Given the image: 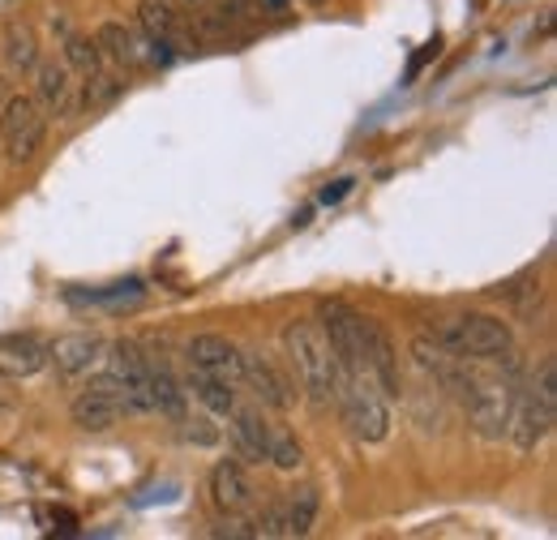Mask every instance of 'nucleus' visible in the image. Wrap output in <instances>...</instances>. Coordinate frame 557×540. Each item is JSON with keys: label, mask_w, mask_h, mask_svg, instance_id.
<instances>
[{"label": "nucleus", "mask_w": 557, "mask_h": 540, "mask_svg": "<svg viewBox=\"0 0 557 540\" xmlns=\"http://www.w3.org/2000/svg\"><path fill=\"white\" fill-rule=\"evenodd\" d=\"M515 386H519V378H510L506 369H481L476 360H463L450 395L463 404L468 425L476 429V438L502 442L506 438V416H510Z\"/></svg>", "instance_id": "1"}, {"label": "nucleus", "mask_w": 557, "mask_h": 540, "mask_svg": "<svg viewBox=\"0 0 557 540\" xmlns=\"http://www.w3.org/2000/svg\"><path fill=\"white\" fill-rule=\"evenodd\" d=\"M283 352H287V365L296 369V382L305 391V400L326 412L335 404V382H339V369H335V352L326 343V331L318 318H296L283 327Z\"/></svg>", "instance_id": "2"}, {"label": "nucleus", "mask_w": 557, "mask_h": 540, "mask_svg": "<svg viewBox=\"0 0 557 540\" xmlns=\"http://www.w3.org/2000/svg\"><path fill=\"white\" fill-rule=\"evenodd\" d=\"M557 425V365L545 360L536 378H519L510 416H506V438L519 455H536Z\"/></svg>", "instance_id": "3"}, {"label": "nucleus", "mask_w": 557, "mask_h": 540, "mask_svg": "<svg viewBox=\"0 0 557 540\" xmlns=\"http://www.w3.org/2000/svg\"><path fill=\"white\" fill-rule=\"evenodd\" d=\"M335 407L344 416V425L351 429L356 442L364 446H377L391 438V407L386 395L377 391L373 373H348L335 382Z\"/></svg>", "instance_id": "4"}, {"label": "nucleus", "mask_w": 557, "mask_h": 540, "mask_svg": "<svg viewBox=\"0 0 557 540\" xmlns=\"http://www.w3.org/2000/svg\"><path fill=\"white\" fill-rule=\"evenodd\" d=\"M437 339H442L459 360H476V365H497V360H506V356L519 352L510 322H502V318H493V314H459V318H450V322L437 331Z\"/></svg>", "instance_id": "5"}, {"label": "nucleus", "mask_w": 557, "mask_h": 540, "mask_svg": "<svg viewBox=\"0 0 557 540\" xmlns=\"http://www.w3.org/2000/svg\"><path fill=\"white\" fill-rule=\"evenodd\" d=\"M44 137H48V112L30 99V95H13L4 103V116H0V146H4V159L13 168L30 163L39 150H44Z\"/></svg>", "instance_id": "6"}, {"label": "nucleus", "mask_w": 557, "mask_h": 540, "mask_svg": "<svg viewBox=\"0 0 557 540\" xmlns=\"http://www.w3.org/2000/svg\"><path fill=\"white\" fill-rule=\"evenodd\" d=\"M318 322H322L326 343H331V352H335L339 378H348V373H369V360H364V314H356L344 300H331V305H322Z\"/></svg>", "instance_id": "7"}, {"label": "nucleus", "mask_w": 557, "mask_h": 540, "mask_svg": "<svg viewBox=\"0 0 557 540\" xmlns=\"http://www.w3.org/2000/svg\"><path fill=\"white\" fill-rule=\"evenodd\" d=\"M73 425L77 429H86V433H103V429H112V425H121L125 416H134L129 412V400H125V391L116 386V378L103 369V373H95L82 391H77V400H73Z\"/></svg>", "instance_id": "8"}, {"label": "nucleus", "mask_w": 557, "mask_h": 540, "mask_svg": "<svg viewBox=\"0 0 557 540\" xmlns=\"http://www.w3.org/2000/svg\"><path fill=\"white\" fill-rule=\"evenodd\" d=\"M103 369L116 378V386L125 391L129 400V412L141 416V412H154L150 404V369H146V347L134 343V339H116L108 343V356H103Z\"/></svg>", "instance_id": "9"}, {"label": "nucleus", "mask_w": 557, "mask_h": 540, "mask_svg": "<svg viewBox=\"0 0 557 540\" xmlns=\"http://www.w3.org/2000/svg\"><path fill=\"white\" fill-rule=\"evenodd\" d=\"M185 365L194 373H207V378H219L227 386H245V373H240V347L223 335H194L185 343Z\"/></svg>", "instance_id": "10"}, {"label": "nucleus", "mask_w": 557, "mask_h": 540, "mask_svg": "<svg viewBox=\"0 0 557 540\" xmlns=\"http://www.w3.org/2000/svg\"><path fill=\"white\" fill-rule=\"evenodd\" d=\"M108 356V339L99 331H73L48 343V365H57V373L65 378H82V373H95Z\"/></svg>", "instance_id": "11"}, {"label": "nucleus", "mask_w": 557, "mask_h": 540, "mask_svg": "<svg viewBox=\"0 0 557 540\" xmlns=\"http://www.w3.org/2000/svg\"><path fill=\"white\" fill-rule=\"evenodd\" d=\"M253 498H258V489H253V480H249L240 459L214 464V472H210V506L219 515H249Z\"/></svg>", "instance_id": "12"}, {"label": "nucleus", "mask_w": 557, "mask_h": 540, "mask_svg": "<svg viewBox=\"0 0 557 540\" xmlns=\"http://www.w3.org/2000/svg\"><path fill=\"white\" fill-rule=\"evenodd\" d=\"M364 360H369V373H373L377 391H382L386 400H399V395H404L399 356H395V343H391V335H386V331H382L373 318H364Z\"/></svg>", "instance_id": "13"}, {"label": "nucleus", "mask_w": 557, "mask_h": 540, "mask_svg": "<svg viewBox=\"0 0 557 540\" xmlns=\"http://www.w3.org/2000/svg\"><path fill=\"white\" fill-rule=\"evenodd\" d=\"M240 373L253 386V395L262 400V407H271V412L292 407V386H287V378L278 373L275 360L267 352H240Z\"/></svg>", "instance_id": "14"}, {"label": "nucleus", "mask_w": 557, "mask_h": 540, "mask_svg": "<svg viewBox=\"0 0 557 540\" xmlns=\"http://www.w3.org/2000/svg\"><path fill=\"white\" fill-rule=\"evenodd\" d=\"M95 48L103 57V69H116V73H129L138 65H150L146 57V39H138L125 22H103L99 35H95Z\"/></svg>", "instance_id": "15"}, {"label": "nucleus", "mask_w": 557, "mask_h": 540, "mask_svg": "<svg viewBox=\"0 0 557 540\" xmlns=\"http://www.w3.org/2000/svg\"><path fill=\"white\" fill-rule=\"evenodd\" d=\"M232 446H236V459L240 464H267V451H271V420L253 407H236L232 416Z\"/></svg>", "instance_id": "16"}, {"label": "nucleus", "mask_w": 557, "mask_h": 540, "mask_svg": "<svg viewBox=\"0 0 557 540\" xmlns=\"http://www.w3.org/2000/svg\"><path fill=\"white\" fill-rule=\"evenodd\" d=\"M146 369H150V404H154V412H163L168 420H181L189 412L185 382L172 373V365L159 352H146Z\"/></svg>", "instance_id": "17"}, {"label": "nucleus", "mask_w": 557, "mask_h": 540, "mask_svg": "<svg viewBox=\"0 0 557 540\" xmlns=\"http://www.w3.org/2000/svg\"><path fill=\"white\" fill-rule=\"evenodd\" d=\"M35 103L48 116H70L73 108V69L65 61H44L35 65Z\"/></svg>", "instance_id": "18"}, {"label": "nucleus", "mask_w": 557, "mask_h": 540, "mask_svg": "<svg viewBox=\"0 0 557 540\" xmlns=\"http://www.w3.org/2000/svg\"><path fill=\"white\" fill-rule=\"evenodd\" d=\"M48 369V343L39 335H9L0 339V373L4 378H35Z\"/></svg>", "instance_id": "19"}, {"label": "nucleus", "mask_w": 557, "mask_h": 540, "mask_svg": "<svg viewBox=\"0 0 557 540\" xmlns=\"http://www.w3.org/2000/svg\"><path fill=\"white\" fill-rule=\"evenodd\" d=\"M185 391L202 404V412L219 416V420H227V416L240 407V391H236V386H227V382H219V378H207V373H194V369H189V378H185Z\"/></svg>", "instance_id": "20"}, {"label": "nucleus", "mask_w": 557, "mask_h": 540, "mask_svg": "<svg viewBox=\"0 0 557 540\" xmlns=\"http://www.w3.org/2000/svg\"><path fill=\"white\" fill-rule=\"evenodd\" d=\"M278 506H283V537H309L318 524V511H322V493L313 484H305V489L287 493Z\"/></svg>", "instance_id": "21"}, {"label": "nucleus", "mask_w": 557, "mask_h": 540, "mask_svg": "<svg viewBox=\"0 0 557 540\" xmlns=\"http://www.w3.org/2000/svg\"><path fill=\"white\" fill-rule=\"evenodd\" d=\"M141 296H146V287H141L138 279H129V283H112V287H99V292H70L73 305H103V309L138 305Z\"/></svg>", "instance_id": "22"}, {"label": "nucleus", "mask_w": 557, "mask_h": 540, "mask_svg": "<svg viewBox=\"0 0 557 540\" xmlns=\"http://www.w3.org/2000/svg\"><path fill=\"white\" fill-rule=\"evenodd\" d=\"M4 57H9V69H35L39 65L35 30H30V26H9V35H4Z\"/></svg>", "instance_id": "23"}, {"label": "nucleus", "mask_w": 557, "mask_h": 540, "mask_svg": "<svg viewBox=\"0 0 557 540\" xmlns=\"http://www.w3.org/2000/svg\"><path fill=\"white\" fill-rule=\"evenodd\" d=\"M65 65H70L73 73H82V77H95V73L103 69V57H99L95 39H86V35H65Z\"/></svg>", "instance_id": "24"}, {"label": "nucleus", "mask_w": 557, "mask_h": 540, "mask_svg": "<svg viewBox=\"0 0 557 540\" xmlns=\"http://www.w3.org/2000/svg\"><path fill=\"white\" fill-rule=\"evenodd\" d=\"M267 459L283 468V472H296L300 464H305V455H300V442L287 433V429H271V451H267Z\"/></svg>", "instance_id": "25"}, {"label": "nucleus", "mask_w": 557, "mask_h": 540, "mask_svg": "<svg viewBox=\"0 0 557 540\" xmlns=\"http://www.w3.org/2000/svg\"><path fill=\"white\" fill-rule=\"evenodd\" d=\"M176 425H181V433H185L194 446H214V442H219V429L210 425V412H185Z\"/></svg>", "instance_id": "26"}, {"label": "nucleus", "mask_w": 557, "mask_h": 540, "mask_svg": "<svg viewBox=\"0 0 557 540\" xmlns=\"http://www.w3.org/2000/svg\"><path fill=\"white\" fill-rule=\"evenodd\" d=\"M232 17H240V22H262L267 17V4L262 0H219Z\"/></svg>", "instance_id": "27"}, {"label": "nucleus", "mask_w": 557, "mask_h": 540, "mask_svg": "<svg viewBox=\"0 0 557 540\" xmlns=\"http://www.w3.org/2000/svg\"><path fill=\"white\" fill-rule=\"evenodd\" d=\"M168 4H172V9H176L185 22H189V17H198L202 9H210V0H168Z\"/></svg>", "instance_id": "28"}, {"label": "nucleus", "mask_w": 557, "mask_h": 540, "mask_svg": "<svg viewBox=\"0 0 557 540\" xmlns=\"http://www.w3.org/2000/svg\"><path fill=\"white\" fill-rule=\"evenodd\" d=\"M348 189H351V181H335L326 194H322V202L331 206V202H339V198H348Z\"/></svg>", "instance_id": "29"}, {"label": "nucleus", "mask_w": 557, "mask_h": 540, "mask_svg": "<svg viewBox=\"0 0 557 540\" xmlns=\"http://www.w3.org/2000/svg\"><path fill=\"white\" fill-rule=\"evenodd\" d=\"M52 524H61L57 532H77V519H73L70 511H52Z\"/></svg>", "instance_id": "30"}, {"label": "nucleus", "mask_w": 557, "mask_h": 540, "mask_svg": "<svg viewBox=\"0 0 557 540\" xmlns=\"http://www.w3.org/2000/svg\"><path fill=\"white\" fill-rule=\"evenodd\" d=\"M262 4H267V13H271V17H283V13L292 9V0H262Z\"/></svg>", "instance_id": "31"}]
</instances>
